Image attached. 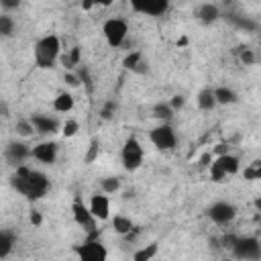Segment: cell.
<instances>
[{
  "instance_id": "cell-1",
  "label": "cell",
  "mask_w": 261,
  "mask_h": 261,
  "mask_svg": "<svg viewBox=\"0 0 261 261\" xmlns=\"http://www.w3.org/2000/svg\"><path fill=\"white\" fill-rule=\"evenodd\" d=\"M10 184L16 192H20L22 196H27L29 200H39L47 194L49 190V179L45 173L31 169V167H16V173L10 177Z\"/></svg>"
},
{
  "instance_id": "cell-2",
  "label": "cell",
  "mask_w": 261,
  "mask_h": 261,
  "mask_svg": "<svg viewBox=\"0 0 261 261\" xmlns=\"http://www.w3.org/2000/svg\"><path fill=\"white\" fill-rule=\"evenodd\" d=\"M59 53H61V43H59V37L55 35H45L35 43V61L43 69L55 67Z\"/></svg>"
},
{
  "instance_id": "cell-3",
  "label": "cell",
  "mask_w": 261,
  "mask_h": 261,
  "mask_svg": "<svg viewBox=\"0 0 261 261\" xmlns=\"http://www.w3.org/2000/svg\"><path fill=\"white\" fill-rule=\"evenodd\" d=\"M230 251L237 259H243V261H257L261 257V245L255 237H237Z\"/></svg>"
},
{
  "instance_id": "cell-4",
  "label": "cell",
  "mask_w": 261,
  "mask_h": 261,
  "mask_svg": "<svg viewBox=\"0 0 261 261\" xmlns=\"http://www.w3.org/2000/svg\"><path fill=\"white\" fill-rule=\"evenodd\" d=\"M102 33L108 41L110 47H120L122 41L126 39V33H128V27L122 18H108L102 27Z\"/></svg>"
},
{
  "instance_id": "cell-5",
  "label": "cell",
  "mask_w": 261,
  "mask_h": 261,
  "mask_svg": "<svg viewBox=\"0 0 261 261\" xmlns=\"http://www.w3.org/2000/svg\"><path fill=\"white\" fill-rule=\"evenodd\" d=\"M141 163H143V147L135 137H130V139H126V143L122 147V165H124V169L135 171Z\"/></svg>"
},
{
  "instance_id": "cell-6",
  "label": "cell",
  "mask_w": 261,
  "mask_h": 261,
  "mask_svg": "<svg viewBox=\"0 0 261 261\" xmlns=\"http://www.w3.org/2000/svg\"><path fill=\"white\" fill-rule=\"evenodd\" d=\"M77 257L80 261H106L108 253L98 239H88L82 247H77Z\"/></svg>"
},
{
  "instance_id": "cell-7",
  "label": "cell",
  "mask_w": 261,
  "mask_h": 261,
  "mask_svg": "<svg viewBox=\"0 0 261 261\" xmlns=\"http://www.w3.org/2000/svg\"><path fill=\"white\" fill-rule=\"evenodd\" d=\"M151 143L157 147V149H161V151H169V149H173L175 147V133H173V128L169 126V124H159V126H155L153 130H151Z\"/></svg>"
},
{
  "instance_id": "cell-8",
  "label": "cell",
  "mask_w": 261,
  "mask_h": 261,
  "mask_svg": "<svg viewBox=\"0 0 261 261\" xmlns=\"http://www.w3.org/2000/svg\"><path fill=\"white\" fill-rule=\"evenodd\" d=\"M130 8L139 14H147V16H159L169 8L167 0H133Z\"/></svg>"
},
{
  "instance_id": "cell-9",
  "label": "cell",
  "mask_w": 261,
  "mask_h": 261,
  "mask_svg": "<svg viewBox=\"0 0 261 261\" xmlns=\"http://www.w3.org/2000/svg\"><path fill=\"white\" fill-rule=\"evenodd\" d=\"M208 216L216 222V224H228L234 216H237V208L230 202H214L208 208Z\"/></svg>"
},
{
  "instance_id": "cell-10",
  "label": "cell",
  "mask_w": 261,
  "mask_h": 261,
  "mask_svg": "<svg viewBox=\"0 0 261 261\" xmlns=\"http://www.w3.org/2000/svg\"><path fill=\"white\" fill-rule=\"evenodd\" d=\"M90 214L96 218V220H106L110 216V200L108 196L104 194H94L90 198V206H88Z\"/></svg>"
},
{
  "instance_id": "cell-11",
  "label": "cell",
  "mask_w": 261,
  "mask_h": 261,
  "mask_svg": "<svg viewBox=\"0 0 261 261\" xmlns=\"http://www.w3.org/2000/svg\"><path fill=\"white\" fill-rule=\"evenodd\" d=\"M4 155H6V159H8V163H10V165L20 167V165H22V161L31 155V149H29L24 143H16V141H12V143H8V145H6Z\"/></svg>"
},
{
  "instance_id": "cell-12",
  "label": "cell",
  "mask_w": 261,
  "mask_h": 261,
  "mask_svg": "<svg viewBox=\"0 0 261 261\" xmlns=\"http://www.w3.org/2000/svg\"><path fill=\"white\" fill-rule=\"evenodd\" d=\"M29 120H31L33 128H35L37 133H41V135H53V133H57V128H59L57 118H53V116H49V114H33Z\"/></svg>"
},
{
  "instance_id": "cell-13",
  "label": "cell",
  "mask_w": 261,
  "mask_h": 261,
  "mask_svg": "<svg viewBox=\"0 0 261 261\" xmlns=\"http://www.w3.org/2000/svg\"><path fill=\"white\" fill-rule=\"evenodd\" d=\"M71 210H73V220H75L82 228H86V230H94V226H96V218L90 214L88 206H84L80 200H75L73 206H71Z\"/></svg>"
},
{
  "instance_id": "cell-14",
  "label": "cell",
  "mask_w": 261,
  "mask_h": 261,
  "mask_svg": "<svg viewBox=\"0 0 261 261\" xmlns=\"http://www.w3.org/2000/svg\"><path fill=\"white\" fill-rule=\"evenodd\" d=\"M31 155L41 163H55L57 159V145L55 143H39L31 149Z\"/></svg>"
},
{
  "instance_id": "cell-15",
  "label": "cell",
  "mask_w": 261,
  "mask_h": 261,
  "mask_svg": "<svg viewBox=\"0 0 261 261\" xmlns=\"http://www.w3.org/2000/svg\"><path fill=\"white\" fill-rule=\"evenodd\" d=\"M212 167H216V169H218L220 173H224V175H234V173L239 171V159H237L234 155L226 153V155L216 157L214 163H212Z\"/></svg>"
},
{
  "instance_id": "cell-16",
  "label": "cell",
  "mask_w": 261,
  "mask_h": 261,
  "mask_svg": "<svg viewBox=\"0 0 261 261\" xmlns=\"http://www.w3.org/2000/svg\"><path fill=\"white\" fill-rule=\"evenodd\" d=\"M196 16H198L202 22H214V20L220 16V10H218L216 4L204 2V4H200V6L196 8Z\"/></svg>"
},
{
  "instance_id": "cell-17",
  "label": "cell",
  "mask_w": 261,
  "mask_h": 261,
  "mask_svg": "<svg viewBox=\"0 0 261 261\" xmlns=\"http://www.w3.org/2000/svg\"><path fill=\"white\" fill-rule=\"evenodd\" d=\"M212 92H214V100H216V104H232V102H237V94H234V90H230V88H226V86L214 88Z\"/></svg>"
},
{
  "instance_id": "cell-18",
  "label": "cell",
  "mask_w": 261,
  "mask_h": 261,
  "mask_svg": "<svg viewBox=\"0 0 261 261\" xmlns=\"http://www.w3.org/2000/svg\"><path fill=\"white\" fill-rule=\"evenodd\" d=\"M198 106L202 108V110H212L214 106H216V100H214V92H212V88H204V90H200V94H198Z\"/></svg>"
},
{
  "instance_id": "cell-19",
  "label": "cell",
  "mask_w": 261,
  "mask_h": 261,
  "mask_svg": "<svg viewBox=\"0 0 261 261\" xmlns=\"http://www.w3.org/2000/svg\"><path fill=\"white\" fill-rule=\"evenodd\" d=\"M53 108L57 112H69L73 108V96L67 94V92H61L55 100H53Z\"/></svg>"
},
{
  "instance_id": "cell-20",
  "label": "cell",
  "mask_w": 261,
  "mask_h": 261,
  "mask_svg": "<svg viewBox=\"0 0 261 261\" xmlns=\"http://www.w3.org/2000/svg\"><path fill=\"white\" fill-rule=\"evenodd\" d=\"M157 251H159L157 243H149L147 247L139 249V251L133 255V261H151V259L157 255Z\"/></svg>"
},
{
  "instance_id": "cell-21",
  "label": "cell",
  "mask_w": 261,
  "mask_h": 261,
  "mask_svg": "<svg viewBox=\"0 0 261 261\" xmlns=\"http://www.w3.org/2000/svg\"><path fill=\"white\" fill-rule=\"evenodd\" d=\"M122 65H124L126 69H130V71H145V69L141 67V65H145V63H143V55H141L139 51L126 55L124 61H122Z\"/></svg>"
},
{
  "instance_id": "cell-22",
  "label": "cell",
  "mask_w": 261,
  "mask_h": 261,
  "mask_svg": "<svg viewBox=\"0 0 261 261\" xmlns=\"http://www.w3.org/2000/svg\"><path fill=\"white\" fill-rule=\"evenodd\" d=\"M112 228H114L118 234H128V232L133 230V220L118 214V216L112 218Z\"/></svg>"
},
{
  "instance_id": "cell-23",
  "label": "cell",
  "mask_w": 261,
  "mask_h": 261,
  "mask_svg": "<svg viewBox=\"0 0 261 261\" xmlns=\"http://www.w3.org/2000/svg\"><path fill=\"white\" fill-rule=\"evenodd\" d=\"M12 247H14V237H12V232L0 230V259L6 257V255H10Z\"/></svg>"
},
{
  "instance_id": "cell-24",
  "label": "cell",
  "mask_w": 261,
  "mask_h": 261,
  "mask_svg": "<svg viewBox=\"0 0 261 261\" xmlns=\"http://www.w3.org/2000/svg\"><path fill=\"white\" fill-rule=\"evenodd\" d=\"M14 18L8 16V14H0V39H6V37H12L14 35Z\"/></svg>"
},
{
  "instance_id": "cell-25",
  "label": "cell",
  "mask_w": 261,
  "mask_h": 261,
  "mask_svg": "<svg viewBox=\"0 0 261 261\" xmlns=\"http://www.w3.org/2000/svg\"><path fill=\"white\" fill-rule=\"evenodd\" d=\"M80 59H82V55H80V47H73L69 53H65V55L61 57V63H63L65 69H73L75 65H80Z\"/></svg>"
},
{
  "instance_id": "cell-26",
  "label": "cell",
  "mask_w": 261,
  "mask_h": 261,
  "mask_svg": "<svg viewBox=\"0 0 261 261\" xmlns=\"http://www.w3.org/2000/svg\"><path fill=\"white\" fill-rule=\"evenodd\" d=\"M153 114H155L157 118H161V120H171L173 110H171V106H169L167 102H159V104L153 106Z\"/></svg>"
},
{
  "instance_id": "cell-27",
  "label": "cell",
  "mask_w": 261,
  "mask_h": 261,
  "mask_svg": "<svg viewBox=\"0 0 261 261\" xmlns=\"http://www.w3.org/2000/svg\"><path fill=\"white\" fill-rule=\"evenodd\" d=\"M120 190V179L118 177H104L102 179V192L104 194H114Z\"/></svg>"
},
{
  "instance_id": "cell-28",
  "label": "cell",
  "mask_w": 261,
  "mask_h": 261,
  "mask_svg": "<svg viewBox=\"0 0 261 261\" xmlns=\"http://www.w3.org/2000/svg\"><path fill=\"white\" fill-rule=\"evenodd\" d=\"M98 155H100V143H98V139H92V141H90V147H88V153H86V157H84V161H86V163H92Z\"/></svg>"
},
{
  "instance_id": "cell-29",
  "label": "cell",
  "mask_w": 261,
  "mask_h": 261,
  "mask_svg": "<svg viewBox=\"0 0 261 261\" xmlns=\"http://www.w3.org/2000/svg\"><path fill=\"white\" fill-rule=\"evenodd\" d=\"M257 177H261V163L259 161H253L245 169V179H257Z\"/></svg>"
},
{
  "instance_id": "cell-30",
  "label": "cell",
  "mask_w": 261,
  "mask_h": 261,
  "mask_svg": "<svg viewBox=\"0 0 261 261\" xmlns=\"http://www.w3.org/2000/svg\"><path fill=\"white\" fill-rule=\"evenodd\" d=\"M16 135H20V137L33 135V124H31V120H18V122H16Z\"/></svg>"
},
{
  "instance_id": "cell-31",
  "label": "cell",
  "mask_w": 261,
  "mask_h": 261,
  "mask_svg": "<svg viewBox=\"0 0 261 261\" xmlns=\"http://www.w3.org/2000/svg\"><path fill=\"white\" fill-rule=\"evenodd\" d=\"M232 22H234L237 27H241V29H247V31H255V29H257V24H255L253 20L243 18V16H234V18H232Z\"/></svg>"
},
{
  "instance_id": "cell-32",
  "label": "cell",
  "mask_w": 261,
  "mask_h": 261,
  "mask_svg": "<svg viewBox=\"0 0 261 261\" xmlns=\"http://www.w3.org/2000/svg\"><path fill=\"white\" fill-rule=\"evenodd\" d=\"M77 133V122L75 120H67L63 124V137H73Z\"/></svg>"
},
{
  "instance_id": "cell-33",
  "label": "cell",
  "mask_w": 261,
  "mask_h": 261,
  "mask_svg": "<svg viewBox=\"0 0 261 261\" xmlns=\"http://www.w3.org/2000/svg\"><path fill=\"white\" fill-rule=\"evenodd\" d=\"M241 61H243L245 65H253V63H255V53H253L251 49H243V51H241Z\"/></svg>"
},
{
  "instance_id": "cell-34",
  "label": "cell",
  "mask_w": 261,
  "mask_h": 261,
  "mask_svg": "<svg viewBox=\"0 0 261 261\" xmlns=\"http://www.w3.org/2000/svg\"><path fill=\"white\" fill-rule=\"evenodd\" d=\"M114 110H116V106H114V102H106L100 114H102V118H104V120H108V118H112V114H114Z\"/></svg>"
},
{
  "instance_id": "cell-35",
  "label": "cell",
  "mask_w": 261,
  "mask_h": 261,
  "mask_svg": "<svg viewBox=\"0 0 261 261\" xmlns=\"http://www.w3.org/2000/svg\"><path fill=\"white\" fill-rule=\"evenodd\" d=\"M167 104H169V106H171V110L175 112V110H179V108L186 104V98H184V96H173V98H171Z\"/></svg>"
},
{
  "instance_id": "cell-36",
  "label": "cell",
  "mask_w": 261,
  "mask_h": 261,
  "mask_svg": "<svg viewBox=\"0 0 261 261\" xmlns=\"http://www.w3.org/2000/svg\"><path fill=\"white\" fill-rule=\"evenodd\" d=\"M0 4H2V8H6V10H12V8H18V6H20L18 0H0Z\"/></svg>"
},
{
  "instance_id": "cell-37",
  "label": "cell",
  "mask_w": 261,
  "mask_h": 261,
  "mask_svg": "<svg viewBox=\"0 0 261 261\" xmlns=\"http://www.w3.org/2000/svg\"><path fill=\"white\" fill-rule=\"evenodd\" d=\"M65 82H67V86H73V88L80 84L77 75H75V73H71V71H67V73H65Z\"/></svg>"
},
{
  "instance_id": "cell-38",
  "label": "cell",
  "mask_w": 261,
  "mask_h": 261,
  "mask_svg": "<svg viewBox=\"0 0 261 261\" xmlns=\"http://www.w3.org/2000/svg\"><path fill=\"white\" fill-rule=\"evenodd\" d=\"M41 220H43V218H41V214H39V212H33V214H31V222H33V224H37V226H39V224H41Z\"/></svg>"
},
{
  "instance_id": "cell-39",
  "label": "cell",
  "mask_w": 261,
  "mask_h": 261,
  "mask_svg": "<svg viewBox=\"0 0 261 261\" xmlns=\"http://www.w3.org/2000/svg\"><path fill=\"white\" fill-rule=\"evenodd\" d=\"M214 151L218 153V157H220V155H226V153H228V149H226V145H216V149H214Z\"/></svg>"
},
{
  "instance_id": "cell-40",
  "label": "cell",
  "mask_w": 261,
  "mask_h": 261,
  "mask_svg": "<svg viewBox=\"0 0 261 261\" xmlns=\"http://www.w3.org/2000/svg\"><path fill=\"white\" fill-rule=\"evenodd\" d=\"M0 116H8V106L4 100H0Z\"/></svg>"
},
{
  "instance_id": "cell-41",
  "label": "cell",
  "mask_w": 261,
  "mask_h": 261,
  "mask_svg": "<svg viewBox=\"0 0 261 261\" xmlns=\"http://www.w3.org/2000/svg\"><path fill=\"white\" fill-rule=\"evenodd\" d=\"M92 6H94V4H92V2H84V4H82V8H84V10H90V8H92Z\"/></svg>"
}]
</instances>
